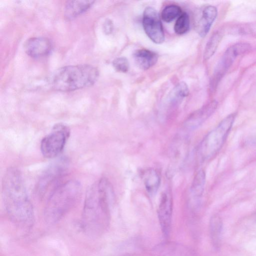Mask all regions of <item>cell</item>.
<instances>
[{
    "mask_svg": "<svg viewBox=\"0 0 256 256\" xmlns=\"http://www.w3.org/2000/svg\"><path fill=\"white\" fill-rule=\"evenodd\" d=\"M217 106V102L214 100L194 112L184 122V127L188 130L197 128L214 112Z\"/></svg>",
    "mask_w": 256,
    "mask_h": 256,
    "instance_id": "obj_12",
    "label": "cell"
},
{
    "mask_svg": "<svg viewBox=\"0 0 256 256\" xmlns=\"http://www.w3.org/2000/svg\"><path fill=\"white\" fill-rule=\"evenodd\" d=\"M173 201L171 193L166 191L162 194L158 208V216L162 231L168 236L171 231Z\"/></svg>",
    "mask_w": 256,
    "mask_h": 256,
    "instance_id": "obj_10",
    "label": "cell"
},
{
    "mask_svg": "<svg viewBox=\"0 0 256 256\" xmlns=\"http://www.w3.org/2000/svg\"><path fill=\"white\" fill-rule=\"evenodd\" d=\"M222 230V220L218 216H212L210 222V232L213 244L218 247L220 244Z\"/></svg>",
    "mask_w": 256,
    "mask_h": 256,
    "instance_id": "obj_18",
    "label": "cell"
},
{
    "mask_svg": "<svg viewBox=\"0 0 256 256\" xmlns=\"http://www.w3.org/2000/svg\"><path fill=\"white\" fill-rule=\"evenodd\" d=\"M142 22L146 34L153 42L158 44L164 42V34L162 26L159 15L154 8H146Z\"/></svg>",
    "mask_w": 256,
    "mask_h": 256,
    "instance_id": "obj_8",
    "label": "cell"
},
{
    "mask_svg": "<svg viewBox=\"0 0 256 256\" xmlns=\"http://www.w3.org/2000/svg\"><path fill=\"white\" fill-rule=\"evenodd\" d=\"M189 16L186 12H182L178 18L174 30L176 34H182L186 33L190 28Z\"/></svg>",
    "mask_w": 256,
    "mask_h": 256,
    "instance_id": "obj_23",
    "label": "cell"
},
{
    "mask_svg": "<svg viewBox=\"0 0 256 256\" xmlns=\"http://www.w3.org/2000/svg\"><path fill=\"white\" fill-rule=\"evenodd\" d=\"M205 182V172L200 170L196 174L190 186V194L193 198H198L202 196L204 191Z\"/></svg>",
    "mask_w": 256,
    "mask_h": 256,
    "instance_id": "obj_19",
    "label": "cell"
},
{
    "mask_svg": "<svg viewBox=\"0 0 256 256\" xmlns=\"http://www.w3.org/2000/svg\"><path fill=\"white\" fill-rule=\"evenodd\" d=\"M200 12L199 18L196 24L200 36L204 37L208 32L216 18L218 11L215 6H207L202 8Z\"/></svg>",
    "mask_w": 256,
    "mask_h": 256,
    "instance_id": "obj_14",
    "label": "cell"
},
{
    "mask_svg": "<svg viewBox=\"0 0 256 256\" xmlns=\"http://www.w3.org/2000/svg\"><path fill=\"white\" fill-rule=\"evenodd\" d=\"M99 72L88 64L68 66L57 70L50 78L52 88L58 91L70 92L92 86Z\"/></svg>",
    "mask_w": 256,
    "mask_h": 256,
    "instance_id": "obj_3",
    "label": "cell"
},
{
    "mask_svg": "<svg viewBox=\"0 0 256 256\" xmlns=\"http://www.w3.org/2000/svg\"><path fill=\"white\" fill-rule=\"evenodd\" d=\"M222 37L221 32L217 31L214 32L208 40L204 50V58L208 60L214 54Z\"/></svg>",
    "mask_w": 256,
    "mask_h": 256,
    "instance_id": "obj_20",
    "label": "cell"
},
{
    "mask_svg": "<svg viewBox=\"0 0 256 256\" xmlns=\"http://www.w3.org/2000/svg\"><path fill=\"white\" fill-rule=\"evenodd\" d=\"M152 253L153 256H195L190 248L180 244L172 242L158 245L154 248Z\"/></svg>",
    "mask_w": 256,
    "mask_h": 256,
    "instance_id": "obj_13",
    "label": "cell"
},
{
    "mask_svg": "<svg viewBox=\"0 0 256 256\" xmlns=\"http://www.w3.org/2000/svg\"><path fill=\"white\" fill-rule=\"evenodd\" d=\"M236 116V113L226 116L203 138L198 149V156L202 160H210L220 150L232 127Z\"/></svg>",
    "mask_w": 256,
    "mask_h": 256,
    "instance_id": "obj_5",
    "label": "cell"
},
{
    "mask_svg": "<svg viewBox=\"0 0 256 256\" xmlns=\"http://www.w3.org/2000/svg\"><path fill=\"white\" fill-rule=\"evenodd\" d=\"M70 132L69 127L64 124L54 126L52 132L41 140L40 149L42 156L50 158L59 155L64 148Z\"/></svg>",
    "mask_w": 256,
    "mask_h": 256,
    "instance_id": "obj_6",
    "label": "cell"
},
{
    "mask_svg": "<svg viewBox=\"0 0 256 256\" xmlns=\"http://www.w3.org/2000/svg\"><path fill=\"white\" fill-rule=\"evenodd\" d=\"M189 90L188 85L184 82L178 83L171 91L170 94V101L172 103H177L188 96Z\"/></svg>",
    "mask_w": 256,
    "mask_h": 256,
    "instance_id": "obj_21",
    "label": "cell"
},
{
    "mask_svg": "<svg viewBox=\"0 0 256 256\" xmlns=\"http://www.w3.org/2000/svg\"><path fill=\"white\" fill-rule=\"evenodd\" d=\"M182 11L180 6L174 4L168 5L166 6L162 12V20L166 22H170L178 17Z\"/></svg>",
    "mask_w": 256,
    "mask_h": 256,
    "instance_id": "obj_22",
    "label": "cell"
},
{
    "mask_svg": "<svg viewBox=\"0 0 256 256\" xmlns=\"http://www.w3.org/2000/svg\"><path fill=\"white\" fill-rule=\"evenodd\" d=\"M251 48V46L245 42L237 43L230 46L224 52L214 75L221 79L236 57L247 53Z\"/></svg>",
    "mask_w": 256,
    "mask_h": 256,
    "instance_id": "obj_9",
    "label": "cell"
},
{
    "mask_svg": "<svg viewBox=\"0 0 256 256\" xmlns=\"http://www.w3.org/2000/svg\"><path fill=\"white\" fill-rule=\"evenodd\" d=\"M52 50V42L44 37L32 38L27 40L24 44V50L26 54L34 58L47 56Z\"/></svg>",
    "mask_w": 256,
    "mask_h": 256,
    "instance_id": "obj_11",
    "label": "cell"
},
{
    "mask_svg": "<svg viewBox=\"0 0 256 256\" xmlns=\"http://www.w3.org/2000/svg\"><path fill=\"white\" fill-rule=\"evenodd\" d=\"M82 192L80 183L70 180L58 185L50 194L44 215L50 222H56L62 218L80 199Z\"/></svg>",
    "mask_w": 256,
    "mask_h": 256,
    "instance_id": "obj_4",
    "label": "cell"
},
{
    "mask_svg": "<svg viewBox=\"0 0 256 256\" xmlns=\"http://www.w3.org/2000/svg\"><path fill=\"white\" fill-rule=\"evenodd\" d=\"M114 194L112 186L106 178L94 182L88 189L82 213V228L88 234L96 236L104 229Z\"/></svg>",
    "mask_w": 256,
    "mask_h": 256,
    "instance_id": "obj_2",
    "label": "cell"
},
{
    "mask_svg": "<svg viewBox=\"0 0 256 256\" xmlns=\"http://www.w3.org/2000/svg\"><path fill=\"white\" fill-rule=\"evenodd\" d=\"M2 192L4 206L10 220L22 229L31 228L34 222L33 207L22 173L17 168L10 167L6 170Z\"/></svg>",
    "mask_w": 256,
    "mask_h": 256,
    "instance_id": "obj_1",
    "label": "cell"
},
{
    "mask_svg": "<svg viewBox=\"0 0 256 256\" xmlns=\"http://www.w3.org/2000/svg\"><path fill=\"white\" fill-rule=\"evenodd\" d=\"M249 142L252 144H256V136L250 138L249 140Z\"/></svg>",
    "mask_w": 256,
    "mask_h": 256,
    "instance_id": "obj_26",
    "label": "cell"
},
{
    "mask_svg": "<svg viewBox=\"0 0 256 256\" xmlns=\"http://www.w3.org/2000/svg\"><path fill=\"white\" fill-rule=\"evenodd\" d=\"M113 30V24L110 20H106L104 24V30L106 34H110Z\"/></svg>",
    "mask_w": 256,
    "mask_h": 256,
    "instance_id": "obj_25",
    "label": "cell"
},
{
    "mask_svg": "<svg viewBox=\"0 0 256 256\" xmlns=\"http://www.w3.org/2000/svg\"><path fill=\"white\" fill-rule=\"evenodd\" d=\"M142 180L147 192L150 194H154L160 184V176L157 170L149 168L142 173Z\"/></svg>",
    "mask_w": 256,
    "mask_h": 256,
    "instance_id": "obj_17",
    "label": "cell"
},
{
    "mask_svg": "<svg viewBox=\"0 0 256 256\" xmlns=\"http://www.w3.org/2000/svg\"><path fill=\"white\" fill-rule=\"evenodd\" d=\"M92 0L68 1L64 8V15L67 20L73 19L86 12L94 3Z\"/></svg>",
    "mask_w": 256,
    "mask_h": 256,
    "instance_id": "obj_15",
    "label": "cell"
},
{
    "mask_svg": "<svg viewBox=\"0 0 256 256\" xmlns=\"http://www.w3.org/2000/svg\"><path fill=\"white\" fill-rule=\"evenodd\" d=\"M68 166L67 159L60 158L54 161L44 172L36 186V191L38 196L42 197L54 186L64 175Z\"/></svg>",
    "mask_w": 256,
    "mask_h": 256,
    "instance_id": "obj_7",
    "label": "cell"
},
{
    "mask_svg": "<svg viewBox=\"0 0 256 256\" xmlns=\"http://www.w3.org/2000/svg\"><path fill=\"white\" fill-rule=\"evenodd\" d=\"M115 70L121 72H126L129 69V64L126 58L120 57L116 58L112 62Z\"/></svg>",
    "mask_w": 256,
    "mask_h": 256,
    "instance_id": "obj_24",
    "label": "cell"
},
{
    "mask_svg": "<svg viewBox=\"0 0 256 256\" xmlns=\"http://www.w3.org/2000/svg\"><path fill=\"white\" fill-rule=\"evenodd\" d=\"M134 58L135 63L139 68L146 70L156 64L158 55L149 50L141 48L135 51Z\"/></svg>",
    "mask_w": 256,
    "mask_h": 256,
    "instance_id": "obj_16",
    "label": "cell"
}]
</instances>
